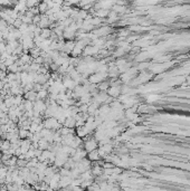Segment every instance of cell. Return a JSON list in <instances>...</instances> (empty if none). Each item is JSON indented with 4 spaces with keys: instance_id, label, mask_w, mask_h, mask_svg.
Wrapping results in <instances>:
<instances>
[{
    "instance_id": "obj_1",
    "label": "cell",
    "mask_w": 190,
    "mask_h": 191,
    "mask_svg": "<svg viewBox=\"0 0 190 191\" xmlns=\"http://www.w3.org/2000/svg\"><path fill=\"white\" fill-rule=\"evenodd\" d=\"M3 86H5V85H3V83H2V80H0V91H1L2 88H3Z\"/></svg>"
}]
</instances>
